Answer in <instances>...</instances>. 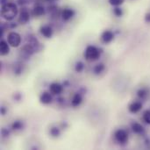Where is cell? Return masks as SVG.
<instances>
[{"label": "cell", "instance_id": "obj_7", "mask_svg": "<svg viewBox=\"0 0 150 150\" xmlns=\"http://www.w3.org/2000/svg\"><path fill=\"white\" fill-rule=\"evenodd\" d=\"M113 39H114V34L112 31H109V30L105 31L101 35V40L105 44L112 42L113 40Z\"/></svg>", "mask_w": 150, "mask_h": 150}, {"label": "cell", "instance_id": "obj_13", "mask_svg": "<svg viewBox=\"0 0 150 150\" xmlns=\"http://www.w3.org/2000/svg\"><path fill=\"white\" fill-rule=\"evenodd\" d=\"M33 14L35 17H41L45 14V9L41 5H35L33 9Z\"/></svg>", "mask_w": 150, "mask_h": 150}, {"label": "cell", "instance_id": "obj_26", "mask_svg": "<svg viewBox=\"0 0 150 150\" xmlns=\"http://www.w3.org/2000/svg\"><path fill=\"white\" fill-rule=\"evenodd\" d=\"M4 112H5L4 109V108H2V113H3V115H4Z\"/></svg>", "mask_w": 150, "mask_h": 150}, {"label": "cell", "instance_id": "obj_22", "mask_svg": "<svg viewBox=\"0 0 150 150\" xmlns=\"http://www.w3.org/2000/svg\"><path fill=\"white\" fill-rule=\"evenodd\" d=\"M108 2L112 6H120V5L123 4L125 0H108Z\"/></svg>", "mask_w": 150, "mask_h": 150}, {"label": "cell", "instance_id": "obj_3", "mask_svg": "<svg viewBox=\"0 0 150 150\" xmlns=\"http://www.w3.org/2000/svg\"><path fill=\"white\" fill-rule=\"evenodd\" d=\"M7 40L11 47H17L21 43V36L19 35V33H18L16 32H11L8 33Z\"/></svg>", "mask_w": 150, "mask_h": 150}, {"label": "cell", "instance_id": "obj_21", "mask_svg": "<svg viewBox=\"0 0 150 150\" xmlns=\"http://www.w3.org/2000/svg\"><path fill=\"white\" fill-rule=\"evenodd\" d=\"M143 120L147 123L150 125V110H147L144 112L143 113Z\"/></svg>", "mask_w": 150, "mask_h": 150}, {"label": "cell", "instance_id": "obj_23", "mask_svg": "<svg viewBox=\"0 0 150 150\" xmlns=\"http://www.w3.org/2000/svg\"><path fill=\"white\" fill-rule=\"evenodd\" d=\"M113 13L117 17H121L123 15V10L119 6H115V8L113 9Z\"/></svg>", "mask_w": 150, "mask_h": 150}, {"label": "cell", "instance_id": "obj_14", "mask_svg": "<svg viewBox=\"0 0 150 150\" xmlns=\"http://www.w3.org/2000/svg\"><path fill=\"white\" fill-rule=\"evenodd\" d=\"M82 102H83V97H82V95L80 93H76V94L74 95V97H73V98L71 100V105H72V106L76 107V106L80 105Z\"/></svg>", "mask_w": 150, "mask_h": 150}, {"label": "cell", "instance_id": "obj_16", "mask_svg": "<svg viewBox=\"0 0 150 150\" xmlns=\"http://www.w3.org/2000/svg\"><path fill=\"white\" fill-rule=\"evenodd\" d=\"M137 96L140 99H146L149 96V91L145 88H142L137 91Z\"/></svg>", "mask_w": 150, "mask_h": 150}, {"label": "cell", "instance_id": "obj_6", "mask_svg": "<svg viewBox=\"0 0 150 150\" xmlns=\"http://www.w3.org/2000/svg\"><path fill=\"white\" fill-rule=\"evenodd\" d=\"M61 16L63 21H69L75 16V11L71 8H66L62 11Z\"/></svg>", "mask_w": 150, "mask_h": 150}, {"label": "cell", "instance_id": "obj_25", "mask_svg": "<svg viewBox=\"0 0 150 150\" xmlns=\"http://www.w3.org/2000/svg\"><path fill=\"white\" fill-rule=\"evenodd\" d=\"M145 21L147 23H150V11L146 13V15H145Z\"/></svg>", "mask_w": 150, "mask_h": 150}, {"label": "cell", "instance_id": "obj_19", "mask_svg": "<svg viewBox=\"0 0 150 150\" xmlns=\"http://www.w3.org/2000/svg\"><path fill=\"white\" fill-rule=\"evenodd\" d=\"M84 69V64L82 62H77L75 66V70L78 73H81Z\"/></svg>", "mask_w": 150, "mask_h": 150}, {"label": "cell", "instance_id": "obj_18", "mask_svg": "<svg viewBox=\"0 0 150 150\" xmlns=\"http://www.w3.org/2000/svg\"><path fill=\"white\" fill-rule=\"evenodd\" d=\"M14 73L17 74V75H20L23 71V66L21 65V63H16L14 64Z\"/></svg>", "mask_w": 150, "mask_h": 150}, {"label": "cell", "instance_id": "obj_11", "mask_svg": "<svg viewBox=\"0 0 150 150\" xmlns=\"http://www.w3.org/2000/svg\"><path fill=\"white\" fill-rule=\"evenodd\" d=\"M40 32L41 35H43L45 38H51L53 35V28L47 25L41 26Z\"/></svg>", "mask_w": 150, "mask_h": 150}, {"label": "cell", "instance_id": "obj_10", "mask_svg": "<svg viewBox=\"0 0 150 150\" xmlns=\"http://www.w3.org/2000/svg\"><path fill=\"white\" fill-rule=\"evenodd\" d=\"M40 103L43 104V105H49V104H51L52 101H53V97H52V95H51L49 92L45 91V92H43V93L40 95Z\"/></svg>", "mask_w": 150, "mask_h": 150}, {"label": "cell", "instance_id": "obj_9", "mask_svg": "<svg viewBox=\"0 0 150 150\" xmlns=\"http://www.w3.org/2000/svg\"><path fill=\"white\" fill-rule=\"evenodd\" d=\"M142 108V104L140 101H134L132 104L129 105L128 110L131 113H137L139 112Z\"/></svg>", "mask_w": 150, "mask_h": 150}, {"label": "cell", "instance_id": "obj_27", "mask_svg": "<svg viewBox=\"0 0 150 150\" xmlns=\"http://www.w3.org/2000/svg\"><path fill=\"white\" fill-rule=\"evenodd\" d=\"M46 1H52V0H46Z\"/></svg>", "mask_w": 150, "mask_h": 150}, {"label": "cell", "instance_id": "obj_4", "mask_svg": "<svg viewBox=\"0 0 150 150\" xmlns=\"http://www.w3.org/2000/svg\"><path fill=\"white\" fill-rule=\"evenodd\" d=\"M114 137H115V140L119 143H120V144H125L128 141V134H127V133L125 130H122V129L117 130L115 132V134H114Z\"/></svg>", "mask_w": 150, "mask_h": 150}, {"label": "cell", "instance_id": "obj_20", "mask_svg": "<svg viewBox=\"0 0 150 150\" xmlns=\"http://www.w3.org/2000/svg\"><path fill=\"white\" fill-rule=\"evenodd\" d=\"M50 134L53 136V137H58L60 134H61V131L59 128L57 127H52L50 129Z\"/></svg>", "mask_w": 150, "mask_h": 150}, {"label": "cell", "instance_id": "obj_1", "mask_svg": "<svg viewBox=\"0 0 150 150\" xmlns=\"http://www.w3.org/2000/svg\"><path fill=\"white\" fill-rule=\"evenodd\" d=\"M1 14L5 20H12L18 14V7L16 4L12 2H7L4 4H2Z\"/></svg>", "mask_w": 150, "mask_h": 150}, {"label": "cell", "instance_id": "obj_24", "mask_svg": "<svg viewBox=\"0 0 150 150\" xmlns=\"http://www.w3.org/2000/svg\"><path fill=\"white\" fill-rule=\"evenodd\" d=\"M12 128L14 129V130H19V129H21L22 127H23V124H22V122L21 121H15L13 124H12Z\"/></svg>", "mask_w": 150, "mask_h": 150}, {"label": "cell", "instance_id": "obj_15", "mask_svg": "<svg viewBox=\"0 0 150 150\" xmlns=\"http://www.w3.org/2000/svg\"><path fill=\"white\" fill-rule=\"evenodd\" d=\"M131 127H132L133 132L135 133V134H142L144 133V127L140 123H136V122L135 123H133L132 126H131Z\"/></svg>", "mask_w": 150, "mask_h": 150}, {"label": "cell", "instance_id": "obj_2", "mask_svg": "<svg viewBox=\"0 0 150 150\" xmlns=\"http://www.w3.org/2000/svg\"><path fill=\"white\" fill-rule=\"evenodd\" d=\"M84 57L87 61L94 62L100 57V51L94 46H88L84 52Z\"/></svg>", "mask_w": 150, "mask_h": 150}, {"label": "cell", "instance_id": "obj_5", "mask_svg": "<svg viewBox=\"0 0 150 150\" xmlns=\"http://www.w3.org/2000/svg\"><path fill=\"white\" fill-rule=\"evenodd\" d=\"M29 20H30V13H29V11L25 8H24L23 10H21V11L19 13L18 18V22L19 24H21V25H25Z\"/></svg>", "mask_w": 150, "mask_h": 150}, {"label": "cell", "instance_id": "obj_8", "mask_svg": "<svg viewBox=\"0 0 150 150\" xmlns=\"http://www.w3.org/2000/svg\"><path fill=\"white\" fill-rule=\"evenodd\" d=\"M49 91L52 94L54 95H59L63 91V87L62 84L57 83H53L50 84L49 86Z\"/></svg>", "mask_w": 150, "mask_h": 150}, {"label": "cell", "instance_id": "obj_12", "mask_svg": "<svg viewBox=\"0 0 150 150\" xmlns=\"http://www.w3.org/2000/svg\"><path fill=\"white\" fill-rule=\"evenodd\" d=\"M9 43L5 40H1L0 42V54L1 55H6L10 52V47Z\"/></svg>", "mask_w": 150, "mask_h": 150}, {"label": "cell", "instance_id": "obj_17", "mask_svg": "<svg viewBox=\"0 0 150 150\" xmlns=\"http://www.w3.org/2000/svg\"><path fill=\"white\" fill-rule=\"evenodd\" d=\"M104 70H105V65H104L103 63H98V64H97V65L94 67V69H93V71H94V73H95L96 75L101 74Z\"/></svg>", "mask_w": 150, "mask_h": 150}]
</instances>
